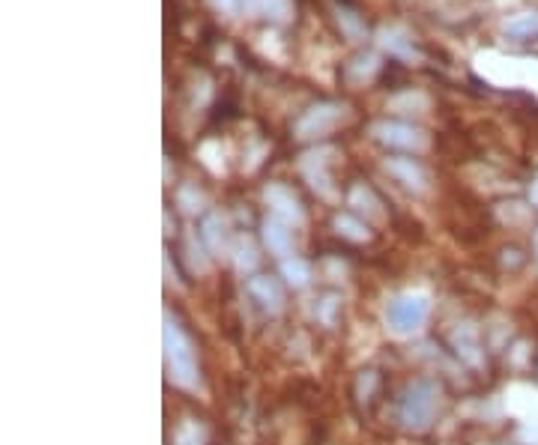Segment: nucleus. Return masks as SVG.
Segmentation results:
<instances>
[{"label":"nucleus","mask_w":538,"mask_h":445,"mask_svg":"<svg viewBox=\"0 0 538 445\" xmlns=\"http://www.w3.org/2000/svg\"><path fill=\"white\" fill-rule=\"evenodd\" d=\"M162 347H165V370L168 380L183 392H194L201 385L198 356H194V344L186 335V329L165 311V326H162Z\"/></svg>","instance_id":"1"},{"label":"nucleus","mask_w":538,"mask_h":445,"mask_svg":"<svg viewBox=\"0 0 538 445\" xmlns=\"http://www.w3.org/2000/svg\"><path fill=\"white\" fill-rule=\"evenodd\" d=\"M443 407V389L434 380H413L398 398V422L407 431H425L434 425V418Z\"/></svg>","instance_id":"2"},{"label":"nucleus","mask_w":538,"mask_h":445,"mask_svg":"<svg viewBox=\"0 0 538 445\" xmlns=\"http://www.w3.org/2000/svg\"><path fill=\"white\" fill-rule=\"evenodd\" d=\"M428 317H431V299L419 290L398 293L386 302V308H383V323H386V329L395 338L415 335L428 323Z\"/></svg>","instance_id":"3"},{"label":"nucleus","mask_w":538,"mask_h":445,"mask_svg":"<svg viewBox=\"0 0 538 445\" xmlns=\"http://www.w3.org/2000/svg\"><path fill=\"white\" fill-rule=\"evenodd\" d=\"M448 347L455 350L463 365L470 368H482L485 365V344H482V335L472 323H455V329L448 332Z\"/></svg>","instance_id":"4"},{"label":"nucleus","mask_w":538,"mask_h":445,"mask_svg":"<svg viewBox=\"0 0 538 445\" xmlns=\"http://www.w3.org/2000/svg\"><path fill=\"white\" fill-rule=\"evenodd\" d=\"M246 290H249L251 299H255L260 308L266 311V314H279V311L284 308V290H281V284L275 282V278L251 275L246 282Z\"/></svg>","instance_id":"5"},{"label":"nucleus","mask_w":538,"mask_h":445,"mask_svg":"<svg viewBox=\"0 0 538 445\" xmlns=\"http://www.w3.org/2000/svg\"><path fill=\"white\" fill-rule=\"evenodd\" d=\"M266 203L273 207V212H275V219H281L284 225H299L303 221V210H299V201L293 197L288 188H281V186H273V188H266Z\"/></svg>","instance_id":"6"},{"label":"nucleus","mask_w":538,"mask_h":445,"mask_svg":"<svg viewBox=\"0 0 538 445\" xmlns=\"http://www.w3.org/2000/svg\"><path fill=\"white\" fill-rule=\"evenodd\" d=\"M264 245L269 249V254H275V258H290L293 251V236L288 225H284L281 219H269L264 221Z\"/></svg>","instance_id":"7"},{"label":"nucleus","mask_w":538,"mask_h":445,"mask_svg":"<svg viewBox=\"0 0 538 445\" xmlns=\"http://www.w3.org/2000/svg\"><path fill=\"white\" fill-rule=\"evenodd\" d=\"M374 131H377V138H380L383 144L404 147V150H410V147H422V144H425V138H422L415 129L404 126V123H383V126H377Z\"/></svg>","instance_id":"8"},{"label":"nucleus","mask_w":538,"mask_h":445,"mask_svg":"<svg viewBox=\"0 0 538 445\" xmlns=\"http://www.w3.org/2000/svg\"><path fill=\"white\" fill-rule=\"evenodd\" d=\"M386 168L398 183H404L407 188H413V192H422V188H425L428 177H425V171H422V164H415L413 159H389Z\"/></svg>","instance_id":"9"},{"label":"nucleus","mask_w":538,"mask_h":445,"mask_svg":"<svg viewBox=\"0 0 538 445\" xmlns=\"http://www.w3.org/2000/svg\"><path fill=\"white\" fill-rule=\"evenodd\" d=\"M201 236L213 254H227V249H231V234H227V221L222 216H210L203 221Z\"/></svg>","instance_id":"10"},{"label":"nucleus","mask_w":538,"mask_h":445,"mask_svg":"<svg viewBox=\"0 0 538 445\" xmlns=\"http://www.w3.org/2000/svg\"><path fill=\"white\" fill-rule=\"evenodd\" d=\"M281 278L293 290H303V287H308V282H312V266H308V260L290 254V258L281 260Z\"/></svg>","instance_id":"11"},{"label":"nucleus","mask_w":538,"mask_h":445,"mask_svg":"<svg viewBox=\"0 0 538 445\" xmlns=\"http://www.w3.org/2000/svg\"><path fill=\"white\" fill-rule=\"evenodd\" d=\"M233 266H236V272H242V275H251V272L257 269V251L249 239H242V242L233 245Z\"/></svg>","instance_id":"12"},{"label":"nucleus","mask_w":538,"mask_h":445,"mask_svg":"<svg viewBox=\"0 0 538 445\" xmlns=\"http://www.w3.org/2000/svg\"><path fill=\"white\" fill-rule=\"evenodd\" d=\"M336 227H338L341 236L353 239V242H365V239H368V227H365L362 221L353 219V216H338L336 219Z\"/></svg>","instance_id":"13"},{"label":"nucleus","mask_w":538,"mask_h":445,"mask_svg":"<svg viewBox=\"0 0 538 445\" xmlns=\"http://www.w3.org/2000/svg\"><path fill=\"white\" fill-rule=\"evenodd\" d=\"M174 445H203V431L198 422H183L174 433Z\"/></svg>","instance_id":"14"},{"label":"nucleus","mask_w":538,"mask_h":445,"mask_svg":"<svg viewBox=\"0 0 538 445\" xmlns=\"http://www.w3.org/2000/svg\"><path fill=\"white\" fill-rule=\"evenodd\" d=\"M374 389H377V370H362L356 380V398L359 403H368Z\"/></svg>","instance_id":"15"},{"label":"nucleus","mask_w":538,"mask_h":445,"mask_svg":"<svg viewBox=\"0 0 538 445\" xmlns=\"http://www.w3.org/2000/svg\"><path fill=\"white\" fill-rule=\"evenodd\" d=\"M338 296H323L320 302H317V320H320L323 326H332L336 323V314H338Z\"/></svg>","instance_id":"16"},{"label":"nucleus","mask_w":538,"mask_h":445,"mask_svg":"<svg viewBox=\"0 0 538 445\" xmlns=\"http://www.w3.org/2000/svg\"><path fill=\"white\" fill-rule=\"evenodd\" d=\"M350 201H353V207H359L362 212H368V216H380V210H377V201L368 195V192H362V188H353V195H350Z\"/></svg>","instance_id":"17"},{"label":"nucleus","mask_w":538,"mask_h":445,"mask_svg":"<svg viewBox=\"0 0 538 445\" xmlns=\"http://www.w3.org/2000/svg\"><path fill=\"white\" fill-rule=\"evenodd\" d=\"M179 203H183L186 212H198L203 210V195L194 192V188H183V192H179Z\"/></svg>","instance_id":"18"},{"label":"nucleus","mask_w":538,"mask_h":445,"mask_svg":"<svg viewBox=\"0 0 538 445\" xmlns=\"http://www.w3.org/2000/svg\"><path fill=\"white\" fill-rule=\"evenodd\" d=\"M189 263H192L194 272H207V266H210L207 254H203V249L194 242V239H189Z\"/></svg>","instance_id":"19"},{"label":"nucleus","mask_w":538,"mask_h":445,"mask_svg":"<svg viewBox=\"0 0 538 445\" xmlns=\"http://www.w3.org/2000/svg\"><path fill=\"white\" fill-rule=\"evenodd\" d=\"M511 33H538V15H529V19L511 24Z\"/></svg>","instance_id":"20"},{"label":"nucleus","mask_w":538,"mask_h":445,"mask_svg":"<svg viewBox=\"0 0 538 445\" xmlns=\"http://www.w3.org/2000/svg\"><path fill=\"white\" fill-rule=\"evenodd\" d=\"M529 197H533V203H538V179L533 183V192H529Z\"/></svg>","instance_id":"21"},{"label":"nucleus","mask_w":538,"mask_h":445,"mask_svg":"<svg viewBox=\"0 0 538 445\" xmlns=\"http://www.w3.org/2000/svg\"><path fill=\"white\" fill-rule=\"evenodd\" d=\"M533 245H535V254H538V234H535V239H533Z\"/></svg>","instance_id":"22"}]
</instances>
